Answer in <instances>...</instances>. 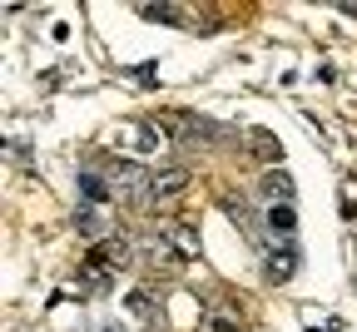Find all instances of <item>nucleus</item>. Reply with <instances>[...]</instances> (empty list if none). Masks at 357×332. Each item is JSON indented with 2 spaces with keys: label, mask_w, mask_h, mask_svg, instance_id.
Returning <instances> with one entry per match:
<instances>
[{
  "label": "nucleus",
  "mask_w": 357,
  "mask_h": 332,
  "mask_svg": "<svg viewBox=\"0 0 357 332\" xmlns=\"http://www.w3.org/2000/svg\"><path fill=\"white\" fill-rule=\"evenodd\" d=\"M139 253H144V263H149V268H164V273H169V268H184V253L174 248V239H169L164 228H159V233H149V239L139 243Z\"/></svg>",
  "instance_id": "20e7f679"
},
{
  "label": "nucleus",
  "mask_w": 357,
  "mask_h": 332,
  "mask_svg": "<svg viewBox=\"0 0 357 332\" xmlns=\"http://www.w3.org/2000/svg\"><path fill=\"white\" fill-rule=\"evenodd\" d=\"M129 312H139L144 322H159V298L144 293V288H134V293H129Z\"/></svg>",
  "instance_id": "f8f14e48"
},
{
  "label": "nucleus",
  "mask_w": 357,
  "mask_h": 332,
  "mask_svg": "<svg viewBox=\"0 0 357 332\" xmlns=\"http://www.w3.org/2000/svg\"><path fill=\"white\" fill-rule=\"evenodd\" d=\"M139 20H159V25H189V10L169 6V0H144V6H134Z\"/></svg>",
  "instance_id": "1a4fd4ad"
},
{
  "label": "nucleus",
  "mask_w": 357,
  "mask_h": 332,
  "mask_svg": "<svg viewBox=\"0 0 357 332\" xmlns=\"http://www.w3.org/2000/svg\"><path fill=\"white\" fill-rule=\"evenodd\" d=\"M208 327H213V332H243V327H238V322H234L229 312H218V308L208 312Z\"/></svg>",
  "instance_id": "2eb2a0df"
},
{
  "label": "nucleus",
  "mask_w": 357,
  "mask_h": 332,
  "mask_svg": "<svg viewBox=\"0 0 357 332\" xmlns=\"http://www.w3.org/2000/svg\"><path fill=\"white\" fill-rule=\"evenodd\" d=\"M100 169L109 174L114 199H119L124 209H159V204H154V174H149L144 164H134V159H105Z\"/></svg>",
  "instance_id": "f257e3e1"
},
{
  "label": "nucleus",
  "mask_w": 357,
  "mask_h": 332,
  "mask_svg": "<svg viewBox=\"0 0 357 332\" xmlns=\"http://www.w3.org/2000/svg\"><path fill=\"white\" fill-rule=\"evenodd\" d=\"M298 263H303V253H298V243L293 239H273L263 248V282H288L293 273H298Z\"/></svg>",
  "instance_id": "7ed1b4c3"
},
{
  "label": "nucleus",
  "mask_w": 357,
  "mask_h": 332,
  "mask_svg": "<svg viewBox=\"0 0 357 332\" xmlns=\"http://www.w3.org/2000/svg\"><path fill=\"white\" fill-rule=\"evenodd\" d=\"M253 149H258V154H268V159H273V164L283 159V144H278V139H273V134H268V129H253Z\"/></svg>",
  "instance_id": "ddd939ff"
},
{
  "label": "nucleus",
  "mask_w": 357,
  "mask_h": 332,
  "mask_svg": "<svg viewBox=\"0 0 357 332\" xmlns=\"http://www.w3.org/2000/svg\"><path fill=\"white\" fill-rule=\"evenodd\" d=\"M263 218H268V228H273L278 239H293V228H298V209H293V204H278V209H268Z\"/></svg>",
  "instance_id": "9b49d317"
},
{
  "label": "nucleus",
  "mask_w": 357,
  "mask_h": 332,
  "mask_svg": "<svg viewBox=\"0 0 357 332\" xmlns=\"http://www.w3.org/2000/svg\"><path fill=\"white\" fill-rule=\"evenodd\" d=\"M89 253H95V258H100V263H105L109 273H114V268H129V263H134V243L124 239V233H109V239H105V243H95Z\"/></svg>",
  "instance_id": "0eeeda50"
},
{
  "label": "nucleus",
  "mask_w": 357,
  "mask_h": 332,
  "mask_svg": "<svg viewBox=\"0 0 357 332\" xmlns=\"http://www.w3.org/2000/svg\"><path fill=\"white\" fill-rule=\"evenodd\" d=\"M154 124H159V119H144V124H139V149H144V154L159 149V129H154Z\"/></svg>",
  "instance_id": "4468645a"
},
{
  "label": "nucleus",
  "mask_w": 357,
  "mask_h": 332,
  "mask_svg": "<svg viewBox=\"0 0 357 332\" xmlns=\"http://www.w3.org/2000/svg\"><path fill=\"white\" fill-rule=\"evenodd\" d=\"M164 233L174 239V248L184 253V263H194V258H199V233H194L189 223H164Z\"/></svg>",
  "instance_id": "9d476101"
},
{
  "label": "nucleus",
  "mask_w": 357,
  "mask_h": 332,
  "mask_svg": "<svg viewBox=\"0 0 357 332\" xmlns=\"http://www.w3.org/2000/svg\"><path fill=\"white\" fill-rule=\"evenodd\" d=\"M100 332H124V327H119V322H105V327H100Z\"/></svg>",
  "instance_id": "dca6fc26"
},
{
  "label": "nucleus",
  "mask_w": 357,
  "mask_h": 332,
  "mask_svg": "<svg viewBox=\"0 0 357 332\" xmlns=\"http://www.w3.org/2000/svg\"><path fill=\"white\" fill-rule=\"evenodd\" d=\"M184 188H189V169H184V164H164V169H154V204L178 199Z\"/></svg>",
  "instance_id": "423d86ee"
},
{
  "label": "nucleus",
  "mask_w": 357,
  "mask_h": 332,
  "mask_svg": "<svg viewBox=\"0 0 357 332\" xmlns=\"http://www.w3.org/2000/svg\"><path fill=\"white\" fill-rule=\"evenodd\" d=\"M174 139H184V144H213V139L223 134L213 119H204V114H189V110H174V114H164L159 119Z\"/></svg>",
  "instance_id": "f03ea898"
},
{
  "label": "nucleus",
  "mask_w": 357,
  "mask_h": 332,
  "mask_svg": "<svg viewBox=\"0 0 357 332\" xmlns=\"http://www.w3.org/2000/svg\"><path fill=\"white\" fill-rule=\"evenodd\" d=\"M293 194H298V183H293L288 169H268V174H263V199H268V209L293 204Z\"/></svg>",
  "instance_id": "6e6552de"
},
{
  "label": "nucleus",
  "mask_w": 357,
  "mask_h": 332,
  "mask_svg": "<svg viewBox=\"0 0 357 332\" xmlns=\"http://www.w3.org/2000/svg\"><path fill=\"white\" fill-rule=\"evenodd\" d=\"M307 332H328V327H307Z\"/></svg>",
  "instance_id": "f3484780"
},
{
  "label": "nucleus",
  "mask_w": 357,
  "mask_h": 332,
  "mask_svg": "<svg viewBox=\"0 0 357 332\" xmlns=\"http://www.w3.org/2000/svg\"><path fill=\"white\" fill-rule=\"evenodd\" d=\"M79 194H84L89 209H105V204H114V183H109V174H100V164H84L79 169Z\"/></svg>",
  "instance_id": "39448f33"
}]
</instances>
